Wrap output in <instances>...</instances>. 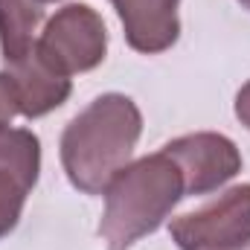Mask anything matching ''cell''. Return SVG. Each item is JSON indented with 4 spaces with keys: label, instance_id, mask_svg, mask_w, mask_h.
<instances>
[{
    "label": "cell",
    "instance_id": "13",
    "mask_svg": "<svg viewBox=\"0 0 250 250\" xmlns=\"http://www.w3.org/2000/svg\"><path fill=\"white\" fill-rule=\"evenodd\" d=\"M227 250H250V242H245V245H239V248H227Z\"/></svg>",
    "mask_w": 250,
    "mask_h": 250
},
{
    "label": "cell",
    "instance_id": "11",
    "mask_svg": "<svg viewBox=\"0 0 250 250\" xmlns=\"http://www.w3.org/2000/svg\"><path fill=\"white\" fill-rule=\"evenodd\" d=\"M18 117V99L12 90V82L6 73H0V128L12 125V120Z\"/></svg>",
    "mask_w": 250,
    "mask_h": 250
},
{
    "label": "cell",
    "instance_id": "3",
    "mask_svg": "<svg viewBox=\"0 0 250 250\" xmlns=\"http://www.w3.org/2000/svg\"><path fill=\"white\" fill-rule=\"evenodd\" d=\"M38 50L64 76L87 73L105 62L108 53L105 21L87 3H70L47 21L38 38Z\"/></svg>",
    "mask_w": 250,
    "mask_h": 250
},
{
    "label": "cell",
    "instance_id": "4",
    "mask_svg": "<svg viewBox=\"0 0 250 250\" xmlns=\"http://www.w3.org/2000/svg\"><path fill=\"white\" fill-rule=\"evenodd\" d=\"M169 233L181 250H227L250 242V184L227 189L218 201L178 215Z\"/></svg>",
    "mask_w": 250,
    "mask_h": 250
},
{
    "label": "cell",
    "instance_id": "5",
    "mask_svg": "<svg viewBox=\"0 0 250 250\" xmlns=\"http://www.w3.org/2000/svg\"><path fill=\"white\" fill-rule=\"evenodd\" d=\"M163 154H169L181 169L187 195H207L242 172V154L236 143L212 131L178 137L163 146Z\"/></svg>",
    "mask_w": 250,
    "mask_h": 250
},
{
    "label": "cell",
    "instance_id": "6",
    "mask_svg": "<svg viewBox=\"0 0 250 250\" xmlns=\"http://www.w3.org/2000/svg\"><path fill=\"white\" fill-rule=\"evenodd\" d=\"M6 76H9L15 99H18V114L26 120H38V117L62 108L73 90L70 76H64L59 67H53L41 56L38 41L23 59L6 64Z\"/></svg>",
    "mask_w": 250,
    "mask_h": 250
},
{
    "label": "cell",
    "instance_id": "7",
    "mask_svg": "<svg viewBox=\"0 0 250 250\" xmlns=\"http://www.w3.org/2000/svg\"><path fill=\"white\" fill-rule=\"evenodd\" d=\"M125 29L131 50L154 56L169 50L181 35L178 3L181 0H111Z\"/></svg>",
    "mask_w": 250,
    "mask_h": 250
},
{
    "label": "cell",
    "instance_id": "14",
    "mask_svg": "<svg viewBox=\"0 0 250 250\" xmlns=\"http://www.w3.org/2000/svg\"><path fill=\"white\" fill-rule=\"evenodd\" d=\"M239 3H242V6H248V9H250V0H239Z\"/></svg>",
    "mask_w": 250,
    "mask_h": 250
},
{
    "label": "cell",
    "instance_id": "12",
    "mask_svg": "<svg viewBox=\"0 0 250 250\" xmlns=\"http://www.w3.org/2000/svg\"><path fill=\"white\" fill-rule=\"evenodd\" d=\"M236 117L250 131V82L239 90V96H236Z\"/></svg>",
    "mask_w": 250,
    "mask_h": 250
},
{
    "label": "cell",
    "instance_id": "2",
    "mask_svg": "<svg viewBox=\"0 0 250 250\" xmlns=\"http://www.w3.org/2000/svg\"><path fill=\"white\" fill-rule=\"evenodd\" d=\"M187 195L184 175L163 151L128 163L105 189L99 236L108 250H128L154 233Z\"/></svg>",
    "mask_w": 250,
    "mask_h": 250
},
{
    "label": "cell",
    "instance_id": "1",
    "mask_svg": "<svg viewBox=\"0 0 250 250\" xmlns=\"http://www.w3.org/2000/svg\"><path fill=\"white\" fill-rule=\"evenodd\" d=\"M143 134V114L123 93H105L76 114L62 134V163L70 184L99 195L123 172Z\"/></svg>",
    "mask_w": 250,
    "mask_h": 250
},
{
    "label": "cell",
    "instance_id": "9",
    "mask_svg": "<svg viewBox=\"0 0 250 250\" xmlns=\"http://www.w3.org/2000/svg\"><path fill=\"white\" fill-rule=\"evenodd\" d=\"M0 169L12 172L26 189L38 184L41 143L26 128H0Z\"/></svg>",
    "mask_w": 250,
    "mask_h": 250
},
{
    "label": "cell",
    "instance_id": "10",
    "mask_svg": "<svg viewBox=\"0 0 250 250\" xmlns=\"http://www.w3.org/2000/svg\"><path fill=\"white\" fill-rule=\"evenodd\" d=\"M29 192H32V189H26L12 172L0 169V239L9 236V233L18 227Z\"/></svg>",
    "mask_w": 250,
    "mask_h": 250
},
{
    "label": "cell",
    "instance_id": "8",
    "mask_svg": "<svg viewBox=\"0 0 250 250\" xmlns=\"http://www.w3.org/2000/svg\"><path fill=\"white\" fill-rule=\"evenodd\" d=\"M44 21L41 0H0V50L3 64L23 59L35 47V32Z\"/></svg>",
    "mask_w": 250,
    "mask_h": 250
},
{
    "label": "cell",
    "instance_id": "15",
    "mask_svg": "<svg viewBox=\"0 0 250 250\" xmlns=\"http://www.w3.org/2000/svg\"><path fill=\"white\" fill-rule=\"evenodd\" d=\"M41 3H50V0H41Z\"/></svg>",
    "mask_w": 250,
    "mask_h": 250
}]
</instances>
